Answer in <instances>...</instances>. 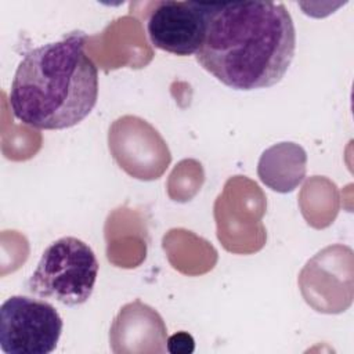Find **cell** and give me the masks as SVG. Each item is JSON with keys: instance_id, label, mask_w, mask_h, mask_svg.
<instances>
[{"instance_id": "52a82bcc", "label": "cell", "mask_w": 354, "mask_h": 354, "mask_svg": "<svg viewBox=\"0 0 354 354\" xmlns=\"http://www.w3.org/2000/svg\"><path fill=\"white\" fill-rule=\"evenodd\" d=\"M166 325L159 313L141 300H134L120 308L115 317L109 342L115 353H141L151 344L153 351H166Z\"/></svg>"}, {"instance_id": "ba28073f", "label": "cell", "mask_w": 354, "mask_h": 354, "mask_svg": "<svg viewBox=\"0 0 354 354\" xmlns=\"http://www.w3.org/2000/svg\"><path fill=\"white\" fill-rule=\"evenodd\" d=\"M307 153L296 142H278L267 148L257 163L260 181L272 191L286 194L306 177Z\"/></svg>"}, {"instance_id": "8992f818", "label": "cell", "mask_w": 354, "mask_h": 354, "mask_svg": "<svg viewBox=\"0 0 354 354\" xmlns=\"http://www.w3.org/2000/svg\"><path fill=\"white\" fill-rule=\"evenodd\" d=\"M109 149L119 166L140 180L162 176L170 163V152L159 133L137 116H123L109 129Z\"/></svg>"}, {"instance_id": "3957f363", "label": "cell", "mask_w": 354, "mask_h": 354, "mask_svg": "<svg viewBox=\"0 0 354 354\" xmlns=\"http://www.w3.org/2000/svg\"><path fill=\"white\" fill-rule=\"evenodd\" d=\"M98 267V260L86 242L76 236H62L44 249L26 289L40 299L80 306L94 290Z\"/></svg>"}, {"instance_id": "277c9868", "label": "cell", "mask_w": 354, "mask_h": 354, "mask_svg": "<svg viewBox=\"0 0 354 354\" xmlns=\"http://www.w3.org/2000/svg\"><path fill=\"white\" fill-rule=\"evenodd\" d=\"M62 326L59 313L48 301L11 296L0 307V348L6 354H50Z\"/></svg>"}, {"instance_id": "9c48e42d", "label": "cell", "mask_w": 354, "mask_h": 354, "mask_svg": "<svg viewBox=\"0 0 354 354\" xmlns=\"http://www.w3.org/2000/svg\"><path fill=\"white\" fill-rule=\"evenodd\" d=\"M195 348L194 337L181 330L167 337L166 340V350L171 354H181V353H192Z\"/></svg>"}, {"instance_id": "7a4b0ae2", "label": "cell", "mask_w": 354, "mask_h": 354, "mask_svg": "<svg viewBox=\"0 0 354 354\" xmlns=\"http://www.w3.org/2000/svg\"><path fill=\"white\" fill-rule=\"evenodd\" d=\"M86 40L83 32H71L25 53L8 93L19 122L40 130H62L88 116L98 98V71L84 53Z\"/></svg>"}, {"instance_id": "5b68a950", "label": "cell", "mask_w": 354, "mask_h": 354, "mask_svg": "<svg viewBox=\"0 0 354 354\" xmlns=\"http://www.w3.org/2000/svg\"><path fill=\"white\" fill-rule=\"evenodd\" d=\"M212 3L163 0L152 3L147 18L151 44L162 51L195 55L203 44Z\"/></svg>"}, {"instance_id": "6da1fadb", "label": "cell", "mask_w": 354, "mask_h": 354, "mask_svg": "<svg viewBox=\"0 0 354 354\" xmlns=\"http://www.w3.org/2000/svg\"><path fill=\"white\" fill-rule=\"evenodd\" d=\"M295 50V24L282 3H212L195 58L223 84L249 91L281 82Z\"/></svg>"}]
</instances>
